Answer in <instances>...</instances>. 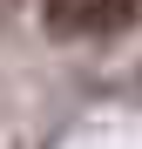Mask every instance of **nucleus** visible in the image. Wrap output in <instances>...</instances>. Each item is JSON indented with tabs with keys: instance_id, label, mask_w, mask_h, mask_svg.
<instances>
[{
	"instance_id": "f257e3e1",
	"label": "nucleus",
	"mask_w": 142,
	"mask_h": 149,
	"mask_svg": "<svg viewBox=\"0 0 142 149\" xmlns=\"http://www.w3.org/2000/svg\"><path fill=\"white\" fill-rule=\"evenodd\" d=\"M95 14H102V0H41L47 34H81V27H95Z\"/></svg>"
},
{
	"instance_id": "f03ea898",
	"label": "nucleus",
	"mask_w": 142,
	"mask_h": 149,
	"mask_svg": "<svg viewBox=\"0 0 142 149\" xmlns=\"http://www.w3.org/2000/svg\"><path fill=\"white\" fill-rule=\"evenodd\" d=\"M135 7H142V0H102V14H95V27H102V34H122L129 20H135Z\"/></svg>"
}]
</instances>
